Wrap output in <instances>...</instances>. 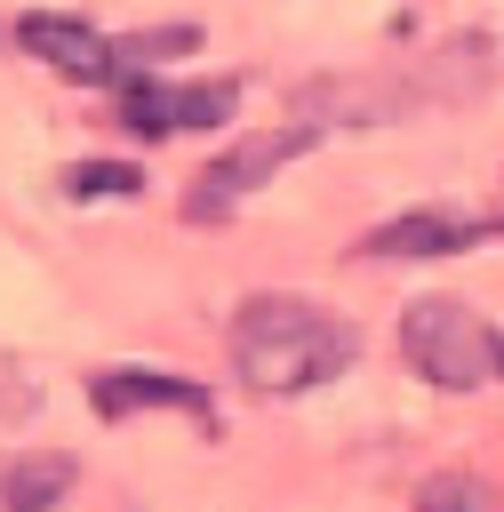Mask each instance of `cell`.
<instances>
[{"mask_svg":"<svg viewBox=\"0 0 504 512\" xmlns=\"http://www.w3.org/2000/svg\"><path fill=\"white\" fill-rule=\"evenodd\" d=\"M224 344H232L240 384L264 392V400L320 392V384L344 376L352 352H360V336H352L328 304H312V296H248V304L232 312Z\"/></svg>","mask_w":504,"mask_h":512,"instance_id":"6da1fadb","label":"cell"},{"mask_svg":"<svg viewBox=\"0 0 504 512\" xmlns=\"http://www.w3.org/2000/svg\"><path fill=\"white\" fill-rule=\"evenodd\" d=\"M400 352H408V368H416L424 384H440V392H480V384L504 368V336H496L472 304H456V296H416V304L400 312Z\"/></svg>","mask_w":504,"mask_h":512,"instance_id":"7a4b0ae2","label":"cell"},{"mask_svg":"<svg viewBox=\"0 0 504 512\" xmlns=\"http://www.w3.org/2000/svg\"><path fill=\"white\" fill-rule=\"evenodd\" d=\"M312 144H320V128H312V120H296V112H288V128L240 136L232 152H216V160L192 176L184 216H192V224H224V216H232V208H240V200H248V192H256L272 168H288V160H296V152H312Z\"/></svg>","mask_w":504,"mask_h":512,"instance_id":"3957f363","label":"cell"},{"mask_svg":"<svg viewBox=\"0 0 504 512\" xmlns=\"http://www.w3.org/2000/svg\"><path fill=\"white\" fill-rule=\"evenodd\" d=\"M240 80H152L120 72V120L136 136H192V128H232Z\"/></svg>","mask_w":504,"mask_h":512,"instance_id":"277c9868","label":"cell"},{"mask_svg":"<svg viewBox=\"0 0 504 512\" xmlns=\"http://www.w3.org/2000/svg\"><path fill=\"white\" fill-rule=\"evenodd\" d=\"M16 48L40 56V64H48L56 80H72V88L120 80V48H112L96 24H80V16H24V24H16Z\"/></svg>","mask_w":504,"mask_h":512,"instance_id":"5b68a950","label":"cell"},{"mask_svg":"<svg viewBox=\"0 0 504 512\" xmlns=\"http://www.w3.org/2000/svg\"><path fill=\"white\" fill-rule=\"evenodd\" d=\"M408 104H416V80H408V88H392V80H312V88L288 96V112L312 120L320 136H328V128H384V120H400Z\"/></svg>","mask_w":504,"mask_h":512,"instance_id":"8992f818","label":"cell"},{"mask_svg":"<svg viewBox=\"0 0 504 512\" xmlns=\"http://www.w3.org/2000/svg\"><path fill=\"white\" fill-rule=\"evenodd\" d=\"M480 232H488V224H472V216L408 208V216H392V224L360 232V248H352V256H368V264H424V256H456V248H472Z\"/></svg>","mask_w":504,"mask_h":512,"instance_id":"52a82bcc","label":"cell"},{"mask_svg":"<svg viewBox=\"0 0 504 512\" xmlns=\"http://www.w3.org/2000/svg\"><path fill=\"white\" fill-rule=\"evenodd\" d=\"M88 408H96L104 424L144 416V408H184V416L208 424V392H200L192 376H168V368H96V376H88Z\"/></svg>","mask_w":504,"mask_h":512,"instance_id":"ba28073f","label":"cell"},{"mask_svg":"<svg viewBox=\"0 0 504 512\" xmlns=\"http://www.w3.org/2000/svg\"><path fill=\"white\" fill-rule=\"evenodd\" d=\"M488 88V40L480 32H456L424 72H416V96H440V104H464V96H480Z\"/></svg>","mask_w":504,"mask_h":512,"instance_id":"9c48e42d","label":"cell"},{"mask_svg":"<svg viewBox=\"0 0 504 512\" xmlns=\"http://www.w3.org/2000/svg\"><path fill=\"white\" fill-rule=\"evenodd\" d=\"M64 488H72V456H24L0 472V512H56Z\"/></svg>","mask_w":504,"mask_h":512,"instance_id":"30bf717a","label":"cell"},{"mask_svg":"<svg viewBox=\"0 0 504 512\" xmlns=\"http://www.w3.org/2000/svg\"><path fill=\"white\" fill-rule=\"evenodd\" d=\"M56 184H64V200H136L144 192V168L136 160H72Z\"/></svg>","mask_w":504,"mask_h":512,"instance_id":"8fae6325","label":"cell"},{"mask_svg":"<svg viewBox=\"0 0 504 512\" xmlns=\"http://www.w3.org/2000/svg\"><path fill=\"white\" fill-rule=\"evenodd\" d=\"M112 48H120V72H152L168 56H192L200 48V24H144V32H120Z\"/></svg>","mask_w":504,"mask_h":512,"instance_id":"7c38bea8","label":"cell"},{"mask_svg":"<svg viewBox=\"0 0 504 512\" xmlns=\"http://www.w3.org/2000/svg\"><path fill=\"white\" fill-rule=\"evenodd\" d=\"M416 512H488V488L472 472H432L416 488Z\"/></svg>","mask_w":504,"mask_h":512,"instance_id":"4fadbf2b","label":"cell"},{"mask_svg":"<svg viewBox=\"0 0 504 512\" xmlns=\"http://www.w3.org/2000/svg\"><path fill=\"white\" fill-rule=\"evenodd\" d=\"M488 232H504V200H496V216H488Z\"/></svg>","mask_w":504,"mask_h":512,"instance_id":"5bb4252c","label":"cell"}]
</instances>
